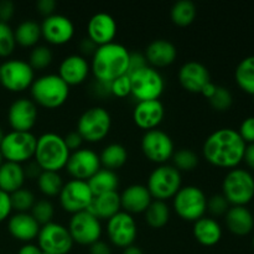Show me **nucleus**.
I'll return each mask as SVG.
<instances>
[{
	"instance_id": "12",
	"label": "nucleus",
	"mask_w": 254,
	"mask_h": 254,
	"mask_svg": "<svg viewBox=\"0 0 254 254\" xmlns=\"http://www.w3.org/2000/svg\"><path fill=\"white\" fill-rule=\"evenodd\" d=\"M37 246L46 254H67L73 247L68 228L56 222L41 226L37 236Z\"/></svg>"
},
{
	"instance_id": "30",
	"label": "nucleus",
	"mask_w": 254,
	"mask_h": 254,
	"mask_svg": "<svg viewBox=\"0 0 254 254\" xmlns=\"http://www.w3.org/2000/svg\"><path fill=\"white\" fill-rule=\"evenodd\" d=\"M25 171L21 164L5 161L0 166V190L12 193L22 188L25 183Z\"/></svg>"
},
{
	"instance_id": "35",
	"label": "nucleus",
	"mask_w": 254,
	"mask_h": 254,
	"mask_svg": "<svg viewBox=\"0 0 254 254\" xmlns=\"http://www.w3.org/2000/svg\"><path fill=\"white\" fill-rule=\"evenodd\" d=\"M144 217L151 228H163L170 220V208L165 201L154 200L144 212Z\"/></svg>"
},
{
	"instance_id": "18",
	"label": "nucleus",
	"mask_w": 254,
	"mask_h": 254,
	"mask_svg": "<svg viewBox=\"0 0 254 254\" xmlns=\"http://www.w3.org/2000/svg\"><path fill=\"white\" fill-rule=\"evenodd\" d=\"M41 26V36L51 45H64L74 35V25L71 19L61 14L45 17Z\"/></svg>"
},
{
	"instance_id": "11",
	"label": "nucleus",
	"mask_w": 254,
	"mask_h": 254,
	"mask_svg": "<svg viewBox=\"0 0 254 254\" xmlns=\"http://www.w3.org/2000/svg\"><path fill=\"white\" fill-rule=\"evenodd\" d=\"M35 81V71L29 62L7 60L0 64V83L10 92H22L30 88Z\"/></svg>"
},
{
	"instance_id": "60",
	"label": "nucleus",
	"mask_w": 254,
	"mask_h": 254,
	"mask_svg": "<svg viewBox=\"0 0 254 254\" xmlns=\"http://www.w3.org/2000/svg\"><path fill=\"white\" fill-rule=\"evenodd\" d=\"M4 136H5L4 131H2V129L0 128V144H1V141H2V139H4Z\"/></svg>"
},
{
	"instance_id": "59",
	"label": "nucleus",
	"mask_w": 254,
	"mask_h": 254,
	"mask_svg": "<svg viewBox=\"0 0 254 254\" xmlns=\"http://www.w3.org/2000/svg\"><path fill=\"white\" fill-rule=\"evenodd\" d=\"M123 254H144V253L140 248L136 247V246H134V245H131V246H129V247L124 248Z\"/></svg>"
},
{
	"instance_id": "25",
	"label": "nucleus",
	"mask_w": 254,
	"mask_h": 254,
	"mask_svg": "<svg viewBox=\"0 0 254 254\" xmlns=\"http://www.w3.org/2000/svg\"><path fill=\"white\" fill-rule=\"evenodd\" d=\"M41 226L36 222L31 213H15L10 216L7 222V230L10 235L17 241L30 243L31 241L36 240L39 236Z\"/></svg>"
},
{
	"instance_id": "21",
	"label": "nucleus",
	"mask_w": 254,
	"mask_h": 254,
	"mask_svg": "<svg viewBox=\"0 0 254 254\" xmlns=\"http://www.w3.org/2000/svg\"><path fill=\"white\" fill-rule=\"evenodd\" d=\"M164 117H165V108L159 99L138 102L133 111L134 123L145 131L158 128Z\"/></svg>"
},
{
	"instance_id": "1",
	"label": "nucleus",
	"mask_w": 254,
	"mask_h": 254,
	"mask_svg": "<svg viewBox=\"0 0 254 254\" xmlns=\"http://www.w3.org/2000/svg\"><path fill=\"white\" fill-rule=\"evenodd\" d=\"M247 144L237 130L221 128L206 138L202 154L213 166L222 169H236L243 160Z\"/></svg>"
},
{
	"instance_id": "3",
	"label": "nucleus",
	"mask_w": 254,
	"mask_h": 254,
	"mask_svg": "<svg viewBox=\"0 0 254 254\" xmlns=\"http://www.w3.org/2000/svg\"><path fill=\"white\" fill-rule=\"evenodd\" d=\"M71 151L64 144V136L56 133H45L37 138L35 163L42 171H55L66 168Z\"/></svg>"
},
{
	"instance_id": "54",
	"label": "nucleus",
	"mask_w": 254,
	"mask_h": 254,
	"mask_svg": "<svg viewBox=\"0 0 254 254\" xmlns=\"http://www.w3.org/2000/svg\"><path fill=\"white\" fill-rule=\"evenodd\" d=\"M243 160L246 161L248 168H251L252 170H254V143L248 144V145L246 146Z\"/></svg>"
},
{
	"instance_id": "51",
	"label": "nucleus",
	"mask_w": 254,
	"mask_h": 254,
	"mask_svg": "<svg viewBox=\"0 0 254 254\" xmlns=\"http://www.w3.org/2000/svg\"><path fill=\"white\" fill-rule=\"evenodd\" d=\"M57 6V2L55 0H39L36 2L37 11L41 15H44L45 17L50 16V15H54L55 9Z\"/></svg>"
},
{
	"instance_id": "27",
	"label": "nucleus",
	"mask_w": 254,
	"mask_h": 254,
	"mask_svg": "<svg viewBox=\"0 0 254 254\" xmlns=\"http://www.w3.org/2000/svg\"><path fill=\"white\" fill-rule=\"evenodd\" d=\"M226 226L236 236H247L254 227V217L246 206H232L225 215Z\"/></svg>"
},
{
	"instance_id": "5",
	"label": "nucleus",
	"mask_w": 254,
	"mask_h": 254,
	"mask_svg": "<svg viewBox=\"0 0 254 254\" xmlns=\"http://www.w3.org/2000/svg\"><path fill=\"white\" fill-rule=\"evenodd\" d=\"M173 206L179 217L189 222H196L205 217L207 197L197 186H181L178 193L174 196Z\"/></svg>"
},
{
	"instance_id": "41",
	"label": "nucleus",
	"mask_w": 254,
	"mask_h": 254,
	"mask_svg": "<svg viewBox=\"0 0 254 254\" xmlns=\"http://www.w3.org/2000/svg\"><path fill=\"white\" fill-rule=\"evenodd\" d=\"M31 216L40 226L52 222L55 216V207L49 200H37L31 208Z\"/></svg>"
},
{
	"instance_id": "58",
	"label": "nucleus",
	"mask_w": 254,
	"mask_h": 254,
	"mask_svg": "<svg viewBox=\"0 0 254 254\" xmlns=\"http://www.w3.org/2000/svg\"><path fill=\"white\" fill-rule=\"evenodd\" d=\"M216 88H217V86H216L215 83H212V82H208V83L202 88L201 94H202L203 97H206L207 99H210L211 97L213 96V93L216 92Z\"/></svg>"
},
{
	"instance_id": "26",
	"label": "nucleus",
	"mask_w": 254,
	"mask_h": 254,
	"mask_svg": "<svg viewBox=\"0 0 254 254\" xmlns=\"http://www.w3.org/2000/svg\"><path fill=\"white\" fill-rule=\"evenodd\" d=\"M144 56L151 66L163 68V67H168L174 64L176 56H178V50L173 42L164 39H158L148 45Z\"/></svg>"
},
{
	"instance_id": "44",
	"label": "nucleus",
	"mask_w": 254,
	"mask_h": 254,
	"mask_svg": "<svg viewBox=\"0 0 254 254\" xmlns=\"http://www.w3.org/2000/svg\"><path fill=\"white\" fill-rule=\"evenodd\" d=\"M111 93L112 96L118 98H126L131 94V83L130 77L128 74L118 77L117 79L111 82Z\"/></svg>"
},
{
	"instance_id": "10",
	"label": "nucleus",
	"mask_w": 254,
	"mask_h": 254,
	"mask_svg": "<svg viewBox=\"0 0 254 254\" xmlns=\"http://www.w3.org/2000/svg\"><path fill=\"white\" fill-rule=\"evenodd\" d=\"M131 96L138 102L156 101L160 98L165 88V81L158 69L145 67L130 74Z\"/></svg>"
},
{
	"instance_id": "57",
	"label": "nucleus",
	"mask_w": 254,
	"mask_h": 254,
	"mask_svg": "<svg viewBox=\"0 0 254 254\" xmlns=\"http://www.w3.org/2000/svg\"><path fill=\"white\" fill-rule=\"evenodd\" d=\"M17 254H46L37 245H32V243H26L20 248Z\"/></svg>"
},
{
	"instance_id": "24",
	"label": "nucleus",
	"mask_w": 254,
	"mask_h": 254,
	"mask_svg": "<svg viewBox=\"0 0 254 254\" xmlns=\"http://www.w3.org/2000/svg\"><path fill=\"white\" fill-rule=\"evenodd\" d=\"M153 201L148 188L140 184H134L128 186L121 193V205L124 212L133 215V213H144L149 205Z\"/></svg>"
},
{
	"instance_id": "32",
	"label": "nucleus",
	"mask_w": 254,
	"mask_h": 254,
	"mask_svg": "<svg viewBox=\"0 0 254 254\" xmlns=\"http://www.w3.org/2000/svg\"><path fill=\"white\" fill-rule=\"evenodd\" d=\"M16 44L22 47H35L41 39V26L35 20H25L14 30Z\"/></svg>"
},
{
	"instance_id": "9",
	"label": "nucleus",
	"mask_w": 254,
	"mask_h": 254,
	"mask_svg": "<svg viewBox=\"0 0 254 254\" xmlns=\"http://www.w3.org/2000/svg\"><path fill=\"white\" fill-rule=\"evenodd\" d=\"M181 173L173 165L163 164L151 171L148 179V188L151 197L158 201L174 198L181 189Z\"/></svg>"
},
{
	"instance_id": "52",
	"label": "nucleus",
	"mask_w": 254,
	"mask_h": 254,
	"mask_svg": "<svg viewBox=\"0 0 254 254\" xmlns=\"http://www.w3.org/2000/svg\"><path fill=\"white\" fill-rule=\"evenodd\" d=\"M97 47L98 46H97L93 41H91L88 37H84V39H82V41L79 42V50H81V52L83 55H92V56H93Z\"/></svg>"
},
{
	"instance_id": "53",
	"label": "nucleus",
	"mask_w": 254,
	"mask_h": 254,
	"mask_svg": "<svg viewBox=\"0 0 254 254\" xmlns=\"http://www.w3.org/2000/svg\"><path fill=\"white\" fill-rule=\"evenodd\" d=\"M89 253L91 254H112V251L106 242L98 241V242H96V243H93V245L89 246Z\"/></svg>"
},
{
	"instance_id": "29",
	"label": "nucleus",
	"mask_w": 254,
	"mask_h": 254,
	"mask_svg": "<svg viewBox=\"0 0 254 254\" xmlns=\"http://www.w3.org/2000/svg\"><path fill=\"white\" fill-rule=\"evenodd\" d=\"M193 237L200 245L212 247L222 238V228L213 218L202 217L193 222Z\"/></svg>"
},
{
	"instance_id": "8",
	"label": "nucleus",
	"mask_w": 254,
	"mask_h": 254,
	"mask_svg": "<svg viewBox=\"0 0 254 254\" xmlns=\"http://www.w3.org/2000/svg\"><path fill=\"white\" fill-rule=\"evenodd\" d=\"M37 138L31 131H10L5 134L0 151L2 158L10 163L21 164L34 158Z\"/></svg>"
},
{
	"instance_id": "33",
	"label": "nucleus",
	"mask_w": 254,
	"mask_h": 254,
	"mask_svg": "<svg viewBox=\"0 0 254 254\" xmlns=\"http://www.w3.org/2000/svg\"><path fill=\"white\" fill-rule=\"evenodd\" d=\"M99 159H101V165L104 169L116 171L126 165L128 160V151L122 144L112 143L102 150Z\"/></svg>"
},
{
	"instance_id": "28",
	"label": "nucleus",
	"mask_w": 254,
	"mask_h": 254,
	"mask_svg": "<svg viewBox=\"0 0 254 254\" xmlns=\"http://www.w3.org/2000/svg\"><path fill=\"white\" fill-rule=\"evenodd\" d=\"M121 195L117 191L113 192H107L103 195L94 196L91 206L88 207V212L96 216L99 221L112 218L117 213L121 212Z\"/></svg>"
},
{
	"instance_id": "49",
	"label": "nucleus",
	"mask_w": 254,
	"mask_h": 254,
	"mask_svg": "<svg viewBox=\"0 0 254 254\" xmlns=\"http://www.w3.org/2000/svg\"><path fill=\"white\" fill-rule=\"evenodd\" d=\"M11 202H10V195L0 190V222L6 220L11 213Z\"/></svg>"
},
{
	"instance_id": "19",
	"label": "nucleus",
	"mask_w": 254,
	"mask_h": 254,
	"mask_svg": "<svg viewBox=\"0 0 254 254\" xmlns=\"http://www.w3.org/2000/svg\"><path fill=\"white\" fill-rule=\"evenodd\" d=\"M7 121L15 131H30L37 122V107L34 101L19 98L7 111Z\"/></svg>"
},
{
	"instance_id": "31",
	"label": "nucleus",
	"mask_w": 254,
	"mask_h": 254,
	"mask_svg": "<svg viewBox=\"0 0 254 254\" xmlns=\"http://www.w3.org/2000/svg\"><path fill=\"white\" fill-rule=\"evenodd\" d=\"M89 189H91L93 196L103 195L107 192L117 191L119 186V179L116 171L108 170V169H99L88 181Z\"/></svg>"
},
{
	"instance_id": "2",
	"label": "nucleus",
	"mask_w": 254,
	"mask_h": 254,
	"mask_svg": "<svg viewBox=\"0 0 254 254\" xmlns=\"http://www.w3.org/2000/svg\"><path fill=\"white\" fill-rule=\"evenodd\" d=\"M130 54L126 46L117 42L97 47L92 56L91 71L97 81L112 82L128 72Z\"/></svg>"
},
{
	"instance_id": "39",
	"label": "nucleus",
	"mask_w": 254,
	"mask_h": 254,
	"mask_svg": "<svg viewBox=\"0 0 254 254\" xmlns=\"http://www.w3.org/2000/svg\"><path fill=\"white\" fill-rule=\"evenodd\" d=\"M10 202H11V208L16 211V213H25L31 211L36 200L31 191L21 188L15 192L10 193Z\"/></svg>"
},
{
	"instance_id": "4",
	"label": "nucleus",
	"mask_w": 254,
	"mask_h": 254,
	"mask_svg": "<svg viewBox=\"0 0 254 254\" xmlns=\"http://www.w3.org/2000/svg\"><path fill=\"white\" fill-rule=\"evenodd\" d=\"M35 104L46 109L60 108L66 103L69 96V86L64 83L59 74H45L35 78L30 87Z\"/></svg>"
},
{
	"instance_id": "40",
	"label": "nucleus",
	"mask_w": 254,
	"mask_h": 254,
	"mask_svg": "<svg viewBox=\"0 0 254 254\" xmlns=\"http://www.w3.org/2000/svg\"><path fill=\"white\" fill-rule=\"evenodd\" d=\"M54 55L50 47L44 46V45H37L32 47V51L29 57V64L34 71H41V69L47 68L52 64Z\"/></svg>"
},
{
	"instance_id": "61",
	"label": "nucleus",
	"mask_w": 254,
	"mask_h": 254,
	"mask_svg": "<svg viewBox=\"0 0 254 254\" xmlns=\"http://www.w3.org/2000/svg\"><path fill=\"white\" fill-rule=\"evenodd\" d=\"M2 163H4V158H2V155H1V151H0V166L2 165Z\"/></svg>"
},
{
	"instance_id": "37",
	"label": "nucleus",
	"mask_w": 254,
	"mask_h": 254,
	"mask_svg": "<svg viewBox=\"0 0 254 254\" xmlns=\"http://www.w3.org/2000/svg\"><path fill=\"white\" fill-rule=\"evenodd\" d=\"M37 186L40 191L45 196L49 197H55L59 196L64 188V181H62L61 175L55 171H42L37 178Z\"/></svg>"
},
{
	"instance_id": "50",
	"label": "nucleus",
	"mask_w": 254,
	"mask_h": 254,
	"mask_svg": "<svg viewBox=\"0 0 254 254\" xmlns=\"http://www.w3.org/2000/svg\"><path fill=\"white\" fill-rule=\"evenodd\" d=\"M15 11L14 2L10 0H1L0 1V22H6L9 21L12 17Z\"/></svg>"
},
{
	"instance_id": "34",
	"label": "nucleus",
	"mask_w": 254,
	"mask_h": 254,
	"mask_svg": "<svg viewBox=\"0 0 254 254\" xmlns=\"http://www.w3.org/2000/svg\"><path fill=\"white\" fill-rule=\"evenodd\" d=\"M238 87L248 94H254V55L243 59L235 72Z\"/></svg>"
},
{
	"instance_id": "46",
	"label": "nucleus",
	"mask_w": 254,
	"mask_h": 254,
	"mask_svg": "<svg viewBox=\"0 0 254 254\" xmlns=\"http://www.w3.org/2000/svg\"><path fill=\"white\" fill-rule=\"evenodd\" d=\"M238 134L246 144L254 143V117H248L242 122Z\"/></svg>"
},
{
	"instance_id": "13",
	"label": "nucleus",
	"mask_w": 254,
	"mask_h": 254,
	"mask_svg": "<svg viewBox=\"0 0 254 254\" xmlns=\"http://www.w3.org/2000/svg\"><path fill=\"white\" fill-rule=\"evenodd\" d=\"M141 151L146 159L155 164H165L175 153L173 139L160 129L145 131L141 138Z\"/></svg>"
},
{
	"instance_id": "7",
	"label": "nucleus",
	"mask_w": 254,
	"mask_h": 254,
	"mask_svg": "<svg viewBox=\"0 0 254 254\" xmlns=\"http://www.w3.org/2000/svg\"><path fill=\"white\" fill-rule=\"evenodd\" d=\"M112 127L111 114L103 107H92L84 111L77 122V131L83 141L98 143L109 134Z\"/></svg>"
},
{
	"instance_id": "17",
	"label": "nucleus",
	"mask_w": 254,
	"mask_h": 254,
	"mask_svg": "<svg viewBox=\"0 0 254 254\" xmlns=\"http://www.w3.org/2000/svg\"><path fill=\"white\" fill-rule=\"evenodd\" d=\"M101 166V159L96 151L81 148L71 153L66 169L74 180L88 181Z\"/></svg>"
},
{
	"instance_id": "48",
	"label": "nucleus",
	"mask_w": 254,
	"mask_h": 254,
	"mask_svg": "<svg viewBox=\"0 0 254 254\" xmlns=\"http://www.w3.org/2000/svg\"><path fill=\"white\" fill-rule=\"evenodd\" d=\"M64 144H66L67 149H68L71 153L81 149L82 143H83V139H82V136L79 135L77 130L71 131V133L67 134L66 136H64Z\"/></svg>"
},
{
	"instance_id": "15",
	"label": "nucleus",
	"mask_w": 254,
	"mask_h": 254,
	"mask_svg": "<svg viewBox=\"0 0 254 254\" xmlns=\"http://www.w3.org/2000/svg\"><path fill=\"white\" fill-rule=\"evenodd\" d=\"M69 235L73 243L81 246H91L98 242L102 236L101 221L88 211L72 215L68 225Z\"/></svg>"
},
{
	"instance_id": "43",
	"label": "nucleus",
	"mask_w": 254,
	"mask_h": 254,
	"mask_svg": "<svg viewBox=\"0 0 254 254\" xmlns=\"http://www.w3.org/2000/svg\"><path fill=\"white\" fill-rule=\"evenodd\" d=\"M208 101H210V104L212 106L213 109L218 112H225L232 106L233 97L230 89L222 86H217L216 92Z\"/></svg>"
},
{
	"instance_id": "6",
	"label": "nucleus",
	"mask_w": 254,
	"mask_h": 254,
	"mask_svg": "<svg viewBox=\"0 0 254 254\" xmlns=\"http://www.w3.org/2000/svg\"><path fill=\"white\" fill-rule=\"evenodd\" d=\"M222 195L230 205L246 206L254 197V178L245 169H232L222 183Z\"/></svg>"
},
{
	"instance_id": "20",
	"label": "nucleus",
	"mask_w": 254,
	"mask_h": 254,
	"mask_svg": "<svg viewBox=\"0 0 254 254\" xmlns=\"http://www.w3.org/2000/svg\"><path fill=\"white\" fill-rule=\"evenodd\" d=\"M88 39L97 46L113 42L117 35V22L112 15L107 12H97L89 19L87 25Z\"/></svg>"
},
{
	"instance_id": "56",
	"label": "nucleus",
	"mask_w": 254,
	"mask_h": 254,
	"mask_svg": "<svg viewBox=\"0 0 254 254\" xmlns=\"http://www.w3.org/2000/svg\"><path fill=\"white\" fill-rule=\"evenodd\" d=\"M96 93L98 94V96H101V97L112 96V93H111V82L97 81Z\"/></svg>"
},
{
	"instance_id": "47",
	"label": "nucleus",
	"mask_w": 254,
	"mask_h": 254,
	"mask_svg": "<svg viewBox=\"0 0 254 254\" xmlns=\"http://www.w3.org/2000/svg\"><path fill=\"white\" fill-rule=\"evenodd\" d=\"M148 67V61H146L145 56L139 52L136 54H130V59H129V67L127 74L130 76V74L135 73V72L140 71V69Z\"/></svg>"
},
{
	"instance_id": "63",
	"label": "nucleus",
	"mask_w": 254,
	"mask_h": 254,
	"mask_svg": "<svg viewBox=\"0 0 254 254\" xmlns=\"http://www.w3.org/2000/svg\"><path fill=\"white\" fill-rule=\"evenodd\" d=\"M253 97H254V94H253Z\"/></svg>"
},
{
	"instance_id": "14",
	"label": "nucleus",
	"mask_w": 254,
	"mask_h": 254,
	"mask_svg": "<svg viewBox=\"0 0 254 254\" xmlns=\"http://www.w3.org/2000/svg\"><path fill=\"white\" fill-rule=\"evenodd\" d=\"M59 196L61 207L72 215L88 210L94 197L87 181L74 179L64 184Z\"/></svg>"
},
{
	"instance_id": "23",
	"label": "nucleus",
	"mask_w": 254,
	"mask_h": 254,
	"mask_svg": "<svg viewBox=\"0 0 254 254\" xmlns=\"http://www.w3.org/2000/svg\"><path fill=\"white\" fill-rule=\"evenodd\" d=\"M91 66L86 57L81 55H69L60 64L59 76L68 86H78L88 77Z\"/></svg>"
},
{
	"instance_id": "45",
	"label": "nucleus",
	"mask_w": 254,
	"mask_h": 254,
	"mask_svg": "<svg viewBox=\"0 0 254 254\" xmlns=\"http://www.w3.org/2000/svg\"><path fill=\"white\" fill-rule=\"evenodd\" d=\"M230 210V203L223 195H213L207 200V211L213 216H223Z\"/></svg>"
},
{
	"instance_id": "42",
	"label": "nucleus",
	"mask_w": 254,
	"mask_h": 254,
	"mask_svg": "<svg viewBox=\"0 0 254 254\" xmlns=\"http://www.w3.org/2000/svg\"><path fill=\"white\" fill-rule=\"evenodd\" d=\"M14 30L6 22H0V57H7L15 49Z\"/></svg>"
},
{
	"instance_id": "22",
	"label": "nucleus",
	"mask_w": 254,
	"mask_h": 254,
	"mask_svg": "<svg viewBox=\"0 0 254 254\" xmlns=\"http://www.w3.org/2000/svg\"><path fill=\"white\" fill-rule=\"evenodd\" d=\"M179 82L184 89L191 93H201L203 87L211 82L207 67L196 61L186 62L179 69Z\"/></svg>"
},
{
	"instance_id": "38",
	"label": "nucleus",
	"mask_w": 254,
	"mask_h": 254,
	"mask_svg": "<svg viewBox=\"0 0 254 254\" xmlns=\"http://www.w3.org/2000/svg\"><path fill=\"white\" fill-rule=\"evenodd\" d=\"M173 166L181 171H192L198 165V156L195 151L191 149H179L174 153L173 158Z\"/></svg>"
},
{
	"instance_id": "62",
	"label": "nucleus",
	"mask_w": 254,
	"mask_h": 254,
	"mask_svg": "<svg viewBox=\"0 0 254 254\" xmlns=\"http://www.w3.org/2000/svg\"><path fill=\"white\" fill-rule=\"evenodd\" d=\"M253 246H254V237H253Z\"/></svg>"
},
{
	"instance_id": "55",
	"label": "nucleus",
	"mask_w": 254,
	"mask_h": 254,
	"mask_svg": "<svg viewBox=\"0 0 254 254\" xmlns=\"http://www.w3.org/2000/svg\"><path fill=\"white\" fill-rule=\"evenodd\" d=\"M24 171H25V176H26V178H31V179L39 178L40 174L42 173V170L40 169V166L37 165L35 161L34 163H30L26 168H24Z\"/></svg>"
},
{
	"instance_id": "36",
	"label": "nucleus",
	"mask_w": 254,
	"mask_h": 254,
	"mask_svg": "<svg viewBox=\"0 0 254 254\" xmlns=\"http://www.w3.org/2000/svg\"><path fill=\"white\" fill-rule=\"evenodd\" d=\"M196 14V5L191 0H180L173 5L170 16L174 24L185 27L195 21Z\"/></svg>"
},
{
	"instance_id": "16",
	"label": "nucleus",
	"mask_w": 254,
	"mask_h": 254,
	"mask_svg": "<svg viewBox=\"0 0 254 254\" xmlns=\"http://www.w3.org/2000/svg\"><path fill=\"white\" fill-rule=\"evenodd\" d=\"M107 233L114 246L124 250L134 243L138 235V227L133 216L121 211L108 220Z\"/></svg>"
}]
</instances>
